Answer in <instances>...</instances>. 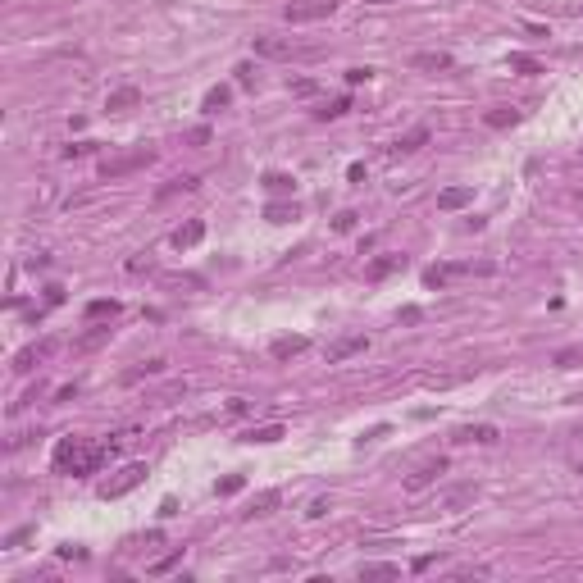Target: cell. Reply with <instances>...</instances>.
Listing matches in <instances>:
<instances>
[{
  "mask_svg": "<svg viewBox=\"0 0 583 583\" xmlns=\"http://www.w3.org/2000/svg\"><path fill=\"white\" fill-rule=\"evenodd\" d=\"M151 160H155V151H151V146H137V151L119 155V160H105V164H101V178H105V182H114V178H123V173H137V169H146Z\"/></svg>",
  "mask_w": 583,
  "mask_h": 583,
  "instance_id": "obj_1",
  "label": "cell"
},
{
  "mask_svg": "<svg viewBox=\"0 0 583 583\" xmlns=\"http://www.w3.org/2000/svg\"><path fill=\"white\" fill-rule=\"evenodd\" d=\"M337 14V0H292L283 9L287 23H319V18H333Z\"/></svg>",
  "mask_w": 583,
  "mask_h": 583,
  "instance_id": "obj_2",
  "label": "cell"
},
{
  "mask_svg": "<svg viewBox=\"0 0 583 583\" xmlns=\"http://www.w3.org/2000/svg\"><path fill=\"white\" fill-rule=\"evenodd\" d=\"M142 479H146V465H142V460H132V465H123V470H119V479H110V483H105V488H101V497H105V501L128 497V492L137 488Z\"/></svg>",
  "mask_w": 583,
  "mask_h": 583,
  "instance_id": "obj_3",
  "label": "cell"
},
{
  "mask_svg": "<svg viewBox=\"0 0 583 583\" xmlns=\"http://www.w3.org/2000/svg\"><path fill=\"white\" fill-rule=\"evenodd\" d=\"M251 51L256 55H265V60H292V55H296V42H292V37H251Z\"/></svg>",
  "mask_w": 583,
  "mask_h": 583,
  "instance_id": "obj_4",
  "label": "cell"
},
{
  "mask_svg": "<svg viewBox=\"0 0 583 583\" xmlns=\"http://www.w3.org/2000/svg\"><path fill=\"white\" fill-rule=\"evenodd\" d=\"M51 356H55V342H51V337H46V342L23 346V351L14 356V374H32V369L42 365V361H51Z\"/></svg>",
  "mask_w": 583,
  "mask_h": 583,
  "instance_id": "obj_5",
  "label": "cell"
},
{
  "mask_svg": "<svg viewBox=\"0 0 583 583\" xmlns=\"http://www.w3.org/2000/svg\"><path fill=\"white\" fill-rule=\"evenodd\" d=\"M442 474H446V460H442V456H437V460H424L420 470H415L410 479H406V492H424L429 483H437V479H442Z\"/></svg>",
  "mask_w": 583,
  "mask_h": 583,
  "instance_id": "obj_6",
  "label": "cell"
},
{
  "mask_svg": "<svg viewBox=\"0 0 583 583\" xmlns=\"http://www.w3.org/2000/svg\"><path fill=\"white\" fill-rule=\"evenodd\" d=\"M451 55H446V51H415L410 55V69L415 73H446V69H451Z\"/></svg>",
  "mask_w": 583,
  "mask_h": 583,
  "instance_id": "obj_7",
  "label": "cell"
},
{
  "mask_svg": "<svg viewBox=\"0 0 583 583\" xmlns=\"http://www.w3.org/2000/svg\"><path fill=\"white\" fill-rule=\"evenodd\" d=\"M369 346V337L365 333H351V337H337L333 346H328V365H342V361H351V356H361Z\"/></svg>",
  "mask_w": 583,
  "mask_h": 583,
  "instance_id": "obj_8",
  "label": "cell"
},
{
  "mask_svg": "<svg viewBox=\"0 0 583 583\" xmlns=\"http://www.w3.org/2000/svg\"><path fill=\"white\" fill-rule=\"evenodd\" d=\"M142 105V87H114L110 96H105V110L110 114H128Z\"/></svg>",
  "mask_w": 583,
  "mask_h": 583,
  "instance_id": "obj_9",
  "label": "cell"
},
{
  "mask_svg": "<svg viewBox=\"0 0 583 583\" xmlns=\"http://www.w3.org/2000/svg\"><path fill=\"white\" fill-rule=\"evenodd\" d=\"M306 351H310V337H301V333L274 337V346H269V356H274V361H296V356H306Z\"/></svg>",
  "mask_w": 583,
  "mask_h": 583,
  "instance_id": "obj_10",
  "label": "cell"
},
{
  "mask_svg": "<svg viewBox=\"0 0 583 583\" xmlns=\"http://www.w3.org/2000/svg\"><path fill=\"white\" fill-rule=\"evenodd\" d=\"M201 242H206V219H187L173 232V246L178 251H192V246H201Z\"/></svg>",
  "mask_w": 583,
  "mask_h": 583,
  "instance_id": "obj_11",
  "label": "cell"
},
{
  "mask_svg": "<svg viewBox=\"0 0 583 583\" xmlns=\"http://www.w3.org/2000/svg\"><path fill=\"white\" fill-rule=\"evenodd\" d=\"M429 137H433V132H429V123H415L410 132H401V137H396L392 155H415V151H420V146L429 142Z\"/></svg>",
  "mask_w": 583,
  "mask_h": 583,
  "instance_id": "obj_12",
  "label": "cell"
},
{
  "mask_svg": "<svg viewBox=\"0 0 583 583\" xmlns=\"http://www.w3.org/2000/svg\"><path fill=\"white\" fill-rule=\"evenodd\" d=\"M474 201V187L470 182H460V187H446V192H437V210H465Z\"/></svg>",
  "mask_w": 583,
  "mask_h": 583,
  "instance_id": "obj_13",
  "label": "cell"
},
{
  "mask_svg": "<svg viewBox=\"0 0 583 583\" xmlns=\"http://www.w3.org/2000/svg\"><path fill=\"white\" fill-rule=\"evenodd\" d=\"M460 274H474V265H433L429 274H424V283H429V287H446L451 278H460Z\"/></svg>",
  "mask_w": 583,
  "mask_h": 583,
  "instance_id": "obj_14",
  "label": "cell"
},
{
  "mask_svg": "<svg viewBox=\"0 0 583 583\" xmlns=\"http://www.w3.org/2000/svg\"><path fill=\"white\" fill-rule=\"evenodd\" d=\"M401 265H406V256H378V260H369L365 278H369V283H383V278H387V274H396Z\"/></svg>",
  "mask_w": 583,
  "mask_h": 583,
  "instance_id": "obj_15",
  "label": "cell"
},
{
  "mask_svg": "<svg viewBox=\"0 0 583 583\" xmlns=\"http://www.w3.org/2000/svg\"><path fill=\"white\" fill-rule=\"evenodd\" d=\"M278 506H283V492H278V488H265V492H260V497H256V501H251V510H246V520H260V515H274Z\"/></svg>",
  "mask_w": 583,
  "mask_h": 583,
  "instance_id": "obj_16",
  "label": "cell"
},
{
  "mask_svg": "<svg viewBox=\"0 0 583 583\" xmlns=\"http://www.w3.org/2000/svg\"><path fill=\"white\" fill-rule=\"evenodd\" d=\"M265 219L269 223H292V219H301V206H296V201H269Z\"/></svg>",
  "mask_w": 583,
  "mask_h": 583,
  "instance_id": "obj_17",
  "label": "cell"
},
{
  "mask_svg": "<svg viewBox=\"0 0 583 583\" xmlns=\"http://www.w3.org/2000/svg\"><path fill=\"white\" fill-rule=\"evenodd\" d=\"M265 192L269 196H292V192H296V178H292V173H265Z\"/></svg>",
  "mask_w": 583,
  "mask_h": 583,
  "instance_id": "obj_18",
  "label": "cell"
},
{
  "mask_svg": "<svg viewBox=\"0 0 583 583\" xmlns=\"http://www.w3.org/2000/svg\"><path fill=\"white\" fill-rule=\"evenodd\" d=\"M278 437H283V424H260V429H246L242 433V442H251V446H269V442H278Z\"/></svg>",
  "mask_w": 583,
  "mask_h": 583,
  "instance_id": "obj_19",
  "label": "cell"
},
{
  "mask_svg": "<svg viewBox=\"0 0 583 583\" xmlns=\"http://www.w3.org/2000/svg\"><path fill=\"white\" fill-rule=\"evenodd\" d=\"M497 429H492V424H470V429H460V433H456V442H483V446H488V442H497Z\"/></svg>",
  "mask_w": 583,
  "mask_h": 583,
  "instance_id": "obj_20",
  "label": "cell"
},
{
  "mask_svg": "<svg viewBox=\"0 0 583 583\" xmlns=\"http://www.w3.org/2000/svg\"><path fill=\"white\" fill-rule=\"evenodd\" d=\"M483 123H488V128H515V123H520V110H510V105H497V110L483 114Z\"/></svg>",
  "mask_w": 583,
  "mask_h": 583,
  "instance_id": "obj_21",
  "label": "cell"
},
{
  "mask_svg": "<svg viewBox=\"0 0 583 583\" xmlns=\"http://www.w3.org/2000/svg\"><path fill=\"white\" fill-rule=\"evenodd\" d=\"M228 101H232V87H210L206 101H201V110H206V114H219Z\"/></svg>",
  "mask_w": 583,
  "mask_h": 583,
  "instance_id": "obj_22",
  "label": "cell"
},
{
  "mask_svg": "<svg viewBox=\"0 0 583 583\" xmlns=\"http://www.w3.org/2000/svg\"><path fill=\"white\" fill-rule=\"evenodd\" d=\"M506 69H515V73H542V64L533 60V55H524V51H510L506 55Z\"/></svg>",
  "mask_w": 583,
  "mask_h": 583,
  "instance_id": "obj_23",
  "label": "cell"
},
{
  "mask_svg": "<svg viewBox=\"0 0 583 583\" xmlns=\"http://www.w3.org/2000/svg\"><path fill=\"white\" fill-rule=\"evenodd\" d=\"M119 310H123V306H119V301H114V296H110V301H105V296H101V301H87V319H105V315L114 319V315H119Z\"/></svg>",
  "mask_w": 583,
  "mask_h": 583,
  "instance_id": "obj_24",
  "label": "cell"
},
{
  "mask_svg": "<svg viewBox=\"0 0 583 583\" xmlns=\"http://www.w3.org/2000/svg\"><path fill=\"white\" fill-rule=\"evenodd\" d=\"M196 187H201V178H192V173H187V178H173V182H164V187L155 192V196H160V201H169L173 192H196Z\"/></svg>",
  "mask_w": 583,
  "mask_h": 583,
  "instance_id": "obj_25",
  "label": "cell"
},
{
  "mask_svg": "<svg viewBox=\"0 0 583 583\" xmlns=\"http://www.w3.org/2000/svg\"><path fill=\"white\" fill-rule=\"evenodd\" d=\"M401 570L387 565V560H369V565H361V579H396Z\"/></svg>",
  "mask_w": 583,
  "mask_h": 583,
  "instance_id": "obj_26",
  "label": "cell"
},
{
  "mask_svg": "<svg viewBox=\"0 0 583 583\" xmlns=\"http://www.w3.org/2000/svg\"><path fill=\"white\" fill-rule=\"evenodd\" d=\"M101 342H110V324H105V328H92V333H82L73 346H77V351H96Z\"/></svg>",
  "mask_w": 583,
  "mask_h": 583,
  "instance_id": "obj_27",
  "label": "cell"
},
{
  "mask_svg": "<svg viewBox=\"0 0 583 583\" xmlns=\"http://www.w3.org/2000/svg\"><path fill=\"white\" fill-rule=\"evenodd\" d=\"M164 365H169V361H160V356H155V361H146V365H137V369H128V374H123V383H137V378H146V374H164Z\"/></svg>",
  "mask_w": 583,
  "mask_h": 583,
  "instance_id": "obj_28",
  "label": "cell"
},
{
  "mask_svg": "<svg viewBox=\"0 0 583 583\" xmlns=\"http://www.w3.org/2000/svg\"><path fill=\"white\" fill-rule=\"evenodd\" d=\"M242 488H246V479H242V474H228V479L215 483V497H237Z\"/></svg>",
  "mask_w": 583,
  "mask_h": 583,
  "instance_id": "obj_29",
  "label": "cell"
},
{
  "mask_svg": "<svg viewBox=\"0 0 583 583\" xmlns=\"http://www.w3.org/2000/svg\"><path fill=\"white\" fill-rule=\"evenodd\" d=\"M474 497H479V488H474V483H470V488H456L451 497H446V510H465Z\"/></svg>",
  "mask_w": 583,
  "mask_h": 583,
  "instance_id": "obj_30",
  "label": "cell"
},
{
  "mask_svg": "<svg viewBox=\"0 0 583 583\" xmlns=\"http://www.w3.org/2000/svg\"><path fill=\"white\" fill-rule=\"evenodd\" d=\"M346 110H351V101H346V96H337V101H328V105H319V110H315V114H319V119H342V114H346Z\"/></svg>",
  "mask_w": 583,
  "mask_h": 583,
  "instance_id": "obj_31",
  "label": "cell"
},
{
  "mask_svg": "<svg viewBox=\"0 0 583 583\" xmlns=\"http://www.w3.org/2000/svg\"><path fill=\"white\" fill-rule=\"evenodd\" d=\"M178 560H182V547H178V551H169V556H160V560H155V565H151V575H169V570L178 565Z\"/></svg>",
  "mask_w": 583,
  "mask_h": 583,
  "instance_id": "obj_32",
  "label": "cell"
},
{
  "mask_svg": "<svg viewBox=\"0 0 583 583\" xmlns=\"http://www.w3.org/2000/svg\"><path fill=\"white\" fill-rule=\"evenodd\" d=\"M356 219H361L356 210H337V219H333V232H351V228H356Z\"/></svg>",
  "mask_w": 583,
  "mask_h": 583,
  "instance_id": "obj_33",
  "label": "cell"
},
{
  "mask_svg": "<svg viewBox=\"0 0 583 583\" xmlns=\"http://www.w3.org/2000/svg\"><path fill=\"white\" fill-rule=\"evenodd\" d=\"M583 361V346H565V351H556V365L560 369H570V365H579Z\"/></svg>",
  "mask_w": 583,
  "mask_h": 583,
  "instance_id": "obj_34",
  "label": "cell"
},
{
  "mask_svg": "<svg viewBox=\"0 0 583 583\" xmlns=\"http://www.w3.org/2000/svg\"><path fill=\"white\" fill-rule=\"evenodd\" d=\"M315 92H319L315 77H296V82H292V96H315Z\"/></svg>",
  "mask_w": 583,
  "mask_h": 583,
  "instance_id": "obj_35",
  "label": "cell"
},
{
  "mask_svg": "<svg viewBox=\"0 0 583 583\" xmlns=\"http://www.w3.org/2000/svg\"><path fill=\"white\" fill-rule=\"evenodd\" d=\"M232 73H237V82H242V87H251V82H256V64H237Z\"/></svg>",
  "mask_w": 583,
  "mask_h": 583,
  "instance_id": "obj_36",
  "label": "cell"
},
{
  "mask_svg": "<svg viewBox=\"0 0 583 583\" xmlns=\"http://www.w3.org/2000/svg\"><path fill=\"white\" fill-rule=\"evenodd\" d=\"M310 520H324V515H328V497H315V501H310Z\"/></svg>",
  "mask_w": 583,
  "mask_h": 583,
  "instance_id": "obj_37",
  "label": "cell"
},
{
  "mask_svg": "<svg viewBox=\"0 0 583 583\" xmlns=\"http://www.w3.org/2000/svg\"><path fill=\"white\" fill-rule=\"evenodd\" d=\"M369 77H374V69H346V82H351V87L369 82Z\"/></svg>",
  "mask_w": 583,
  "mask_h": 583,
  "instance_id": "obj_38",
  "label": "cell"
},
{
  "mask_svg": "<svg viewBox=\"0 0 583 583\" xmlns=\"http://www.w3.org/2000/svg\"><path fill=\"white\" fill-rule=\"evenodd\" d=\"M87 151H92V142H77V146H64V160H82Z\"/></svg>",
  "mask_w": 583,
  "mask_h": 583,
  "instance_id": "obj_39",
  "label": "cell"
},
{
  "mask_svg": "<svg viewBox=\"0 0 583 583\" xmlns=\"http://www.w3.org/2000/svg\"><path fill=\"white\" fill-rule=\"evenodd\" d=\"M187 142H192V146H206V142H210V128H206V123H201V128H192Z\"/></svg>",
  "mask_w": 583,
  "mask_h": 583,
  "instance_id": "obj_40",
  "label": "cell"
},
{
  "mask_svg": "<svg viewBox=\"0 0 583 583\" xmlns=\"http://www.w3.org/2000/svg\"><path fill=\"white\" fill-rule=\"evenodd\" d=\"M27 538H32V529H14V533L5 538V547H18V542H27Z\"/></svg>",
  "mask_w": 583,
  "mask_h": 583,
  "instance_id": "obj_41",
  "label": "cell"
},
{
  "mask_svg": "<svg viewBox=\"0 0 583 583\" xmlns=\"http://www.w3.org/2000/svg\"><path fill=\"white\" fill-rule=\"evenodd\" d=\"M169 515H178V501L164 497V501H160V520H169Z\"/></svg>",
  "mask_w": 583,
  "mask_h": 583,
  "instance_id": "obj_42",
  "label": "cell"
},
{
  "mask_svg": "<svg viewBox=\"0 0 583 583\" xmlns=\"http://www.w3.org/2000/svg\"><path fill=\"white\" fill-rule=\"evenodd\" d=\"M64 301V287H46V306H60Z\"/></svg>",
  "mask_w": 583,
  "mask_h": 583,
  "instance_id": "obj_43",
  "label": "cell"
},
{
  "mask_svg": "<svg viewBox=\"0 0 583 583\" xmlns=\"http://www.w3.org/2000/svg\"><path fill=\"white\" fill-rule=\"evenodd\" d=\"M374 5H396V0H374Z\"/></svg>",
  "mask_w": 583,
  "mask_h": 583,
  "instance_id": "obj_44",
  "label": "cell"
},
{
  "mask_svg": "<svg viewBox=\"0 0 583 583\" xmlns=\"http://www.w3.org/2000/svg\"><path fill=\"white\" fill-rule=\"evenodd\" d=\"M579 474H583V460H579Z\"/></svg>",
  "mask_w": 583,
  "mask_h": 583,
  "instance_id": "obj_45",
  "label": "cell"
}]
</instances>
